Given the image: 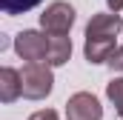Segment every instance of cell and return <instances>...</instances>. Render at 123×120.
<instances>
[{
    "mask_svg": "<svg viewBox=\"0 0 123 120\" xmlns=\"http://www.w3.org/2000/svg\"><path fill=\"white\" fill-rule=\"evenodd\" d=\"M123 29V20L117 12H100L86 23V37H117Z\"/></svg>",
    "mask_w": 123,
    "mask_h": 120,
    "instance_id": "5b68a950",
    "label": "cell"
},
{
    "mask_svg": "<svg viewBox=\"0 0 123 120\" xmlns=\"http://www.w3.org/2000/svg\"><path fill=\"white\" fill-rule=\"evenodd\" d=\"M115 49H117L115 37H86L83 57L89 60L92 66H100V63H109V57L115 54Z\"/></svg>",
    "mask_w": 123,
    "mask_h": 120,
    "instance_id": "8992f818",
    "label": "cell"
},
{
    "mask_svg": "<svg viewBox=\"0 0 123 120\" xmlns=\"http://www.w3.org/2000/svg\"><path fill=\"white\" fill-rule=\"evenodd\" d=\"M14 52L26 63H46V57H49V37L37 29H23L14 37Z\"/></svg>",
    "mask_w": 123,
    "mask_h": 120,
    "instance_id": "7a4b0ae2",
    "label": "cell"
},
{
    "mask_svg": "<svg viewBox=\"0 0 123 120\" xmlns=\"http://www.w3.org/2000/svg\"><path fill=\"white\" fill-rule=\"evenodd\" d=\"M72 57V37L69 34H49V66H63Z\"/></svg>",
    "mask_w": 123,
    "mask_h": 120,
    "instance_id": "ba28073f",
    "label": "cell"
},
{
    "mask_svg": "<svg viewBox=\"0 0 123 120\" xmlns=\"http://www.w3.org/2000/svg\"><path fill=\"white\" fill-rule=\"evenodd\" d=\"M40 26L46 34H69V29L74 26V9L63 0L49 3L40 14Z\"/></svg>",
    "mask_w": 123,
    "mask_h": 120,
    "instance_id": "3957f363",
    "label": "cell"
},
{
    "mask_svg": "<svg viewBox=\"0 0 123 120\" xmlns=\"http://www.w3.org/2000/svg\"><path fill=\"white\" fill-rule=\"evenodd\" d=\"M29 120H60V117H57L55 109H40V112H34Z\"/></svg>",
    "mask_w": 123,
    "mask_h": 120,
    "instance_id": "7c38bea8",
    "label": "cell"
},
{
    "mask_svg": "<svg viewBox=\"0 0 123 120\" xmlns=\"http://www.w3.org/2000/svg\"><path fill=\"white\" fill-rule=\"evenodd\" d=\"M43 0H0V9L6 12V14H26V12H31L34 6H40Z\"/></svg>",
    "mask_w": 123,
    "mask_h": 120,
    "instance_id": "30bf717a",
    "label": "cell"
},
{
    "mask_svg": "<svg viewBox=\"0 0 123 120\" xmlns=\"http://www.w3.org/2000/svg\"><path fill=\"white\" fill-rule=\"evenodd\" d=\"M106 6H109V12H120V9H123V0H106Z\"/></svg>",
    "mask_w": 123,
    "mask_h": 120,
    "instance_id": "4fadbf2b",
    "label": "cell"
},
{
    "mask_svg": "<svg viewBox=\"0 0 123 120\" xmlns=\"http://www.w3.org/2000/svg\"><path fill=\"white\" fill-rule=\"evenodd\" d=\"M106 97L112 100L115 112L123 117V77H112V80L106 83Z\"/></svg>",
    "mask_w": 123,
    "mask_h": 120,
    "instance_id": "9c48e42d",
    "label": "cell"
},
{
    "mask_svg": "<svg viewBox=\"0 0 123 120\" xmlns=\"http://www.w3.org/2000/svg\"><path fill=\"white\" fill-rule=\"evenodd\" d=\"M20 77H23V97L26 100H43L55 89V74H52L49 63H26Z\"/></svg>",
    "mask_w": 123,
    "mask_h": 120,
    "instance_id": "6da1fadb",
    "label": "cell"
},
{
    "mask_svg": "<svg viewBox=\"0 0 123 120\" xmlns=\"http://www.w3.org/2000/svg\"><path fill=\"white\" fill-rule=\"evenodd\" d=\"M109 66H112L115 72H123V46H117V49H115V54L109 57Z\"/></svg>",
    "mask_w": 123,
    "mask_h": 120,
    "instance_id": "8fae6325",
    "label": "cell"
},
{
    "mask_svg": "<svg viewBox=\"0 0 123 120\" xmlns=\"http://www.w3.org/2000/svg\"><path fill=\"white\" fill-rule=\"evenodd\" d=\"M20 94H23V77H20V72L12 69V66H3L0 69V100L3 103H14Z\"/></svg>",
    "mask_w": 123,
    "mask_h": 120,
    "instance_id": "52a82bcc",
    "label": "cell"
},
{
    "mask_svg": "<svg viewBox=\"0 0 123 120\" xmlns=\"http://www.w3.org/2000/svg\"><path fill=\"white\" fill-rule=\"evenodd\" d=\"M66 120H103V106L92 91H74L66 100Z\"/></svg>",
    "mask_w": 123,
    "mask_h": 120,
    "instance_id": "277c9868",
    "label": "cell"
}]
</instances>
